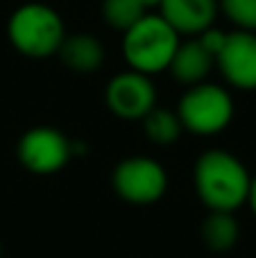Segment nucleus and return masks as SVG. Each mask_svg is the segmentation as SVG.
<instances>
[{"label":"nucleus","mask_w":256,"mask_h":258,"mask_svg":"<svg viewBox=\"0 0 256 258\" xmlns=\"http://www.w3.org/2000/svg\"><path fill=\"white\" fill-rule=\"evenodd\" d=\"M225 39H227V32L216 30V27H209V30L202 32V34H198V41L209 50V52L213 54V57H218V52L222 50V45H225Z\"/></svg>","instance_id":"dca6fc26"},{"label":"nucleus","mask_w":256,"mask_h":258,"mask_svg":"<svg viewBox=\"0 0 256 258\" xmlns=\"http://www.w3.org/2000/svg\"><path fill=\"white\" fill-rule=\"evenodd\" d=\"M218 7L238 30L256 34V0H220Z\"/></svg>","instance_id":"2eb2a0df"},{"label":"nucleus","mask_w":256,"mask_h":258,"mask_svg":"<svg viewBox=\"0 0 256 258\" xmlns=\"http://www.w3.org/2000/svg\"><path fill=\"white\" fill-rule=\"evenodd\" d=\"M102 16L111 27L127 32L145 16V7L136 0H102Z\"/></svg>","instance_id":"4468645a"},{"label":"nucleus","mask_w":256,"mask_h":258,"mask_svg":"<svg viewBox=\"0 0 256 258\" xmlns=\"http://www.w3.org/2000/svg\"><path fill=\"white\" fill-rule=\"evenodd\" d=\"M7 36L21 54L32 59H48L59 52L66 39V27L52 7L27 3L9 16Z\"/></svg>","instance_id":"7ed1b4c3"},{"label":"nucleus","mask_w":256,"mask_h":258,"mask_svg":"<svg viewBox=\"0 0 256 258\" xmlns=\"http://www.w3.org/2000/svg\"><path fill=\"white\" fill-rule=\"evenodd\" d=\"M136 3L143 5L145 9H150V7H159V3H161V0H136Z\"/></svg>","instance_id":"a211bd4d"},{"label":"nucleus","mask_w":256,"mask_h":258,"mask_svg":"<svg viewBox=\"0 0 256 258\" xmlns=\"http://www.w3.org/2000/svg\"><path fill=\"white\" fill-rule=\"evenodd\" d=\"M247 204L252 209V213L256 215V174L252 177V183H249V195H247Z\"/></svg>","instance_id":"f3484780"},{"label":"nucleus","mask_w":256,"mask_h":258,"mask_svg":"<svg viewBox=\"0 0 256 258\" xmlns=\"http://www.w3.org/2000/svg\"><path fill=\"white\" fill-rule=\"evenodd\" d=\"M213 66H216V57L198 39H190L186 43H179V48H177L168 68H170L172 77L177 82L195 86L207 80Z\"/></svg>","instance_id":"9d476101"},{"label":"nucleus","mask_w":256,"mask_h":258,"mask_svg":"<svg viewBox=\"0 0 256 258\" xmlns=\"http://www.w3.org/2000/svg\"><path fill=\"white\" fill-rule=\"evenodd\" d=\"M104 102L122 120H143L157 107V91L148 75L125 71L107 84Z\"/></svg>","instance_id":"0eeeda50"},{"label":"nucleus","mask_w":256,"mask_h":258,"mask_svg":"<svg viewBox=\"0 0 256 258\" xmlns=\"http://www.w3.org/2000/svg\"><path fill=\"white\" fill-rule=\"evenodd\" d=\"M122 57L132 71L143 75H157L170 66L179 34L163 21L159 14H145L134 27L122 32Z\"/></svg>","instance_id":"f03ea898"},{"label":"nucleus","mask_w":256,"mask_h":258,"mask_svg":"<svg viewBox=\"0 0 256 258\" xmlns=\"http://www.w3.org/2000/svg\"><path fill=\"white\" fill-rule=\"evenodd\" d=\"M216 63L234 89L256 91V34L243 30L229 32Z\"/></svg>","instance_id":"6e6552de"},{"label":"nucleus","mask_w":256,"mask_h":258,"mask_svg":"<svg viewBox=\"0 0 256 258\" xmlns=\"http://www.w3.org/2000/svg\"><path fill=\"white\" fill-rule=\"evenodd\" d=\"M202 242L209 251H229L236 247L240 238V227L234 213H225V211H209L207 220L202 222Z\"/></svg>","instance_id":"f8f14e48"},{"label":"nucleus","mask_w":256,"mask_h":258,"mask_svg":"<svg viewBox=\"0 0 256 258\" xmlns=\"http://www.w3.org/2000/svg\"><path fill=\"white\" fill-rule=\"evenodd\" d=\"M16 152L32 174H54L71 161L73 143L54 127H34L21 136Z\"/></svg>","instance_id":"423d86ee"},{"label":"nucleus","mask_w":256,"mask_h":258,"mask_svg":"<svg viewBox=\"0 0 256 258\" xmlns=\"http://www.w3.org/2000/svg\"><path fill=\"white\" fill-rule=\"evenodd\" d=\"M59 57H61L63 66L73 73H80V75H86V73H93L102 66L104 61V48L95 36L91 34H66L61 48H59Z\"/></svg>","instance_id":"9b49d317"},{"label":"nucleus","mask_w":256,"mask_h":258,"mask_svg":"<svg viewBox=\"0 0 256 258\" xmlns=\"http://www.w3.org/2000/svg\"><path fill=\"white\" fill-rule=\"evenodd\" d=\"M252 174L245 163L227 150H209L200 154L193 168V186L209 211L236 213L247 204Z\"/></svg>","instance_id":"f257e3e1"},{"label":"nucleus","mask_w":256,"mask_h":258,"mask_svg":"<svg viewBox=\"0 0 256 258\" xmlns=\"http://www.w3.org/2000/svg\"><path fill=\"white\" fill-rule=\"evenodd\" d=\"M159 9V16L179 36H198L213 27L218 16V0H161Z\"/></svg>","instance_id":"1a4fd4ad"},{"label":"nucleus","mask_w":256,"mask_h":258,"mask_svg":"<svg viewBox=\"0 0 256 258\" xmlns=\"http://www.w3.org/2000/svg\"><path fill=\"white\" fill-rule=\"evenodd\" d=\"M0 256H3V245H0Z\"/></svg>","instance_id":"6ab92c4d"},{"label":"nucleus","mask_w":256,"mask_h":258,"mask_svg":"<svg viewBox=\"0 0 256 258\" xmlns=\"http://www.w3.org/2000/svg\"><path fill=\"white\" fill-rule=\"evenodd\" d=\"M143 132L154 145H172L181 136V120L175 111L154 107L148 116L143 118Z\"/></svg>","instance_id":"ddd939ff"},{"label":"nucleus","mask_w":256,"mask_h":258,"mask_svg":"<svg viewBox=\"0 0 256 258\" xmlns=\"http://www.w3.org/2000/svg\"><path fill=\"white\" fill-rule=\"evenodd\" d=\"M111 186L120 200L136 206H148L166 195L168 174L163 165L150 156H130L113 168Z\"/></svg>","instance_id":"39448f33"},{"label":"nucleus","mask_w":256,"mask_h":258,"mask_svg":"<svg viewBox=\"0 0 256 258\" xmlns=\"http://www.w3.org/2000/svg\"><path fill=\"white\" fill-rule=\"evenodd\" d=\"M177 116L181 127L198 136H213L229 127L234 118V100L218 84H195L181 95Z\"/></svg>","instance_id":"20e7f679"}]
</instances>
